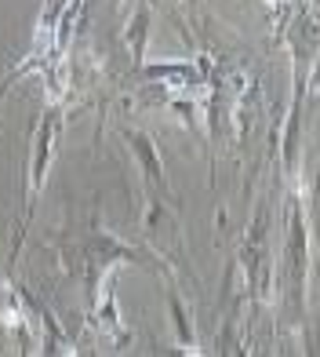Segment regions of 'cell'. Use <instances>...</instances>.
Segmentation results:
<instances>
[{"instance_id":"2","label":"cell","mask_w":320,"mask_h":357,"mask_svg":"<svg viewBox=\"0 0 320 357\" xmlns=\"http://www.w3.org/2000/svg\"><path fill=\"white\" fill-rule=\"evenodd\" d=\"M62 124H66V109L62 102H47L44 113L37 117V128L29 135V160H26V201H22V222H19V234H15V248L11 259H19V248L26 241V230L37 215V204H40V193L47 183V168L55 160L58 150V139H62Z\"/></svg>"},{"instance_id":"3","label":"cell","mask_w":320,"mask_h":357,"mask_svg":"<svg viewBox=\"0 0 320 357\" xmlns=\"http://www.w3.org/2000/svg\"><path fill=\"white\" fill-rule=\"evenodd\" d=\"M306 281H310V226H306V204L302 190H295L291 208H287V241L280 259V303L291 306V321L306 317Z\"/></svg>"},{"instance_id":"1","label":"cell","mask_w":320,"mask_h":357,"mask_svg":"<svg viewBox=\"0 0 320 357\" xmlns=\"http://www.w3.org/2000/svg\"><path fill=\"white\" fill-rule=\"evenodd\" d=\"M58 245V263L66 266V273L80 278L84 284V296L88 306H95V299L102 296V281L124 263H135V266H146L157 273H168V263L150 248H138V245H127L120 241L113 230H102L99 219H91L84 230H73V234H62L55 237Z\"/></svg>"},{"instance_id":"5","label":"cell","mask_w":320,"mask_h":357,"mask_svg":"<svg viewBox=\"0 0 320 357\" xmlns=\"http://www.w3.org/2000/svg\"><path fill=\"white\" fill-rule=\"evenodd\" d=\"M91 324L99 328V335L106 339V343H113L117 350L131 343V328H124V321H120V310H117V299H113V291H106V296L95 299L91 306Z\"/></svg>"},{"instance_id":"6","label":"cell","mask_w":320,"mask_h":357,"mask_svg":"<svg viewBox=\"0 0 320 357\" xmlns=\"http://www.w3.org/2000/svg\"><path fill=\"white\" fill-rule=\"evenodd\" d=\"M164 299H168V314H171V328H175V347H179L182 354H197L200 343H197L193 317H189L186 303H182V296H179V288H175L171 278H168V284H164Z\"/></svg>"},{"instance_id":"8","label":"cell","mask_w":320,"mask_h":357,"mask_svg":"<svg viewBox=\"0 0 320 357\" xmlns=\"http://www.w3.org/2000/svg\"><path fill=\"white\" fill-rule=\"evenodd\" d=\"M138 230L142 237H157V234H171V237H179V222H175L171 215V208L164 201H157V197H146V208H142V222H138Z\"/></svg>"},{"instance_id":"7","label":"cell","mask_w":320,"mask_h":357,"mask_svg":"<svg viewBox=\"0 0 320 357\" xmlns=\"http://www.w3.org/2000/svg\"><path fill=\"white\" fill-rule=\"evenodd\" d=\"M150 22H153V0H138L131 8V19H127V52H131L135 70H142V59H146V44H150Z\"/></svg>"},{"instance_id":"4","label":"cell","mask_w":320,"mask_h":357,"mask_svg":"<svg viewBox=\"0 0 320 357\" xmlns=\"http://www.w3.org/2000/svg\"><path fill=\"white\" fill-rule=\"evenodd\" d=\"M120 139L127 142V150H131V157H135V165H138L142 178H146V186L157 190V193H164L168 201H175V197H171V186H168L164 160H160V153H157L153 135L142 132V128H127V124H124V128H120Z\"/></svg>"}]
</instances>
